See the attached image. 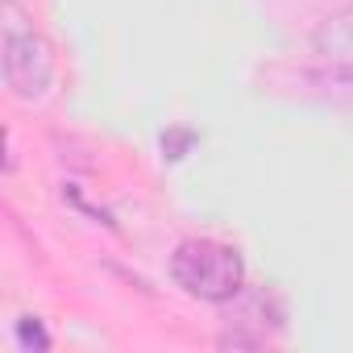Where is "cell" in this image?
I'll return each instance as SVG.
<instances>
[{"label": "cell", "mask_w": 353, "mask_h": 353, "mask_svg": "<svg viewBox=\"0 0 353 353\" xmlns=\"http://www.w3.org/2000/svg\"><path fill=\"white\" fill-rule=\"evenodd\" d=\"M170 279L192 299L204 303H233L245 287V262L233 245L212 237H188L170 254Z\"/></svg>", "instance_id": "6da1fadb"}, {"label": "cell", "mask_w": 353, "mask_h": 353, "mask_svg": "<svg viewBox=\"0 0 353 353\" xmlns=\"http://www.w3.org/2000/svg\"><path fill=\"white\" fill-rule=\"evenodd\" d=\"M0 34H5V83L17 100H42L54 83V46L34 26V17L5 0L0 5Z\"/></svg>", "instance_id": "7a4b0ae2"}, {"label": "cell", "mask_w": 353, "mask_h": 353, "mask_svg": "<svg viewBox=\"0 0 353 353\" xmlns=\"http://www.w3.org/2000/svg\"><path fill=\"white\" fill-rule=\"evenodd\" d=\"M316 54L324 63H332V67H341V71L353 75V9H341V13H332V17L320 21V30H316Z\"/></svg>", "instance_id": "3957f363"}]
</instances>
